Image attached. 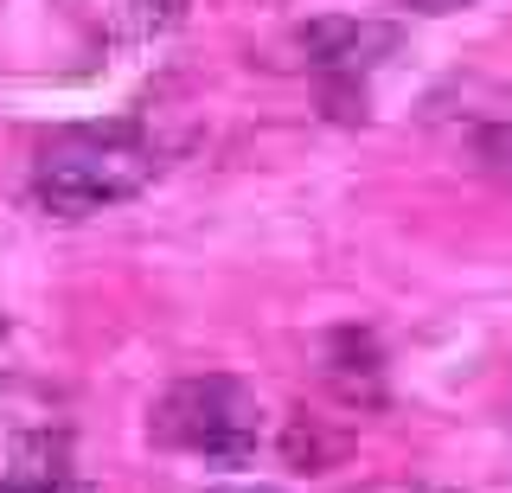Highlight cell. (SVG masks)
<instances>
[{
    "instance_id": "cell-1",
    "label": "cell",
    "mask_w": 512,
    "mask_h": 493,
    "mask_svg": "<svg viewBox=\"0 0 512 493\" xmlns=\"http://www.w3.org/2000/svg\"><path fill=\"white\" fill-rule=\"evenodd\" d=\"M160 173V148L154 135L128 122H77L39 141L32 154V205L52 218H90L109 205L135 199Z\"/></svg>"
},
{
    "instance_id": "cell-2",
    "label": "cell",
    "mask_w": 512,
    "mask_h": 493,
    "mask_svg": "<svg viewBox=\"0 0 512 493\" xmlns=\"http://www.w3.org/2000/svg\"><path fill=\"white\" fill-rule=\"evenodd\" d=\"M148 429H154L160 449H180V455L218 461V468H237V461H250L256 442H263V404H256V391L244 378L199 372V378H180V385L160 391Z\"/></svg>"
},
{
    "instance_id": "cell-3",
    "label": "cell",
    "mask_w": 512,
    "mask_h": 493,
    "mask_svg": "<svg viewBox=\"0 0 512 493\" xmlns=\"http://www.w3.org/2000/svg\"><path fill=\"white\" fill-rule=\"evenodd\" d=\"M71 474V404L39 378L0 372V493H45Z\"/></svg>"
},
{
    "instance_id": "cell-4",
    "label": "cell",
    "mask_w": 512,
    "mask_h": 493,
    "mask_svg": "<svg viewBox=\"0 0 512 493\" xmlns=\"http://www.w3.org/2000/svg\"><path fill=\"white\" fill-rule=\"evenodd\" d=\"M474 154L487 173H500V180H512V122H493V129L474 135Z\"/></svg>"
},
{
    "instance_id": "cell-5",
    "label": "cell",
    "mask_w": 512,
    "mask_h": 493,
    "mask_svg": "<svg viewBox=\"0 0 512 493\" xmlns=\"http://www.w3.org/2000/svg\"><path fill=\"white\" fill-rule=\"evenodd\" d=\"M333 346H340V353H359V372H372V378H378V353H372V340H365V333H340ZM340 365H352V359H340ZM333 378H340V391H346V397H359V378H352V372H333Z\"/></svg>"
},
{
    "instance_id": "cell-6",
    "label": "cell",
    "mask_w": 512,
    "mask_h": 493,
    "mask_svg": "<svg viewBox=\"0 0 512 493\" xmlns=\"http://www.w3.org/2000/svg\"><path fill=\"white\" fill-rule=\"evenodd\" d=\"M45 493H90L84 481H64V487H45Z\"/></svg>"
},
{
    "instance_id": "cell-7",
    "label": "cell",
    "mask_w": 512,
    "mask_h": 493,
    "mask_svg": "<svg viewBox=\"0 0 512 493\" xmlns=\"http://www.w3.org/2000/svg\"><path fill=\"white\" fill-rule=\"evenodd\" d=\"M224 493H269V487H224Z\"/></svg>"
},
{
    "instance_id": "cell-8",
    "label": "cell",
    "mask_w": 512,
    "mask_h": 493,
    "mask_svg": "<svg viewBox=\"0 0 512 493\" xmlns=\"http://www.w3.org/2000/svg\"><path fill=\"white\" fill-rule=\"evenodd\" d=\"M416 7H442V0H416Z\"/></svg>"
}]
</instances>
